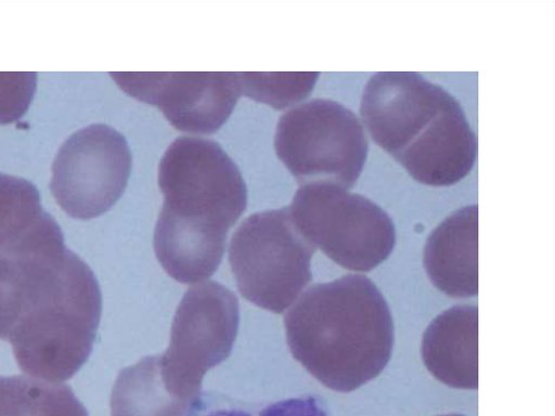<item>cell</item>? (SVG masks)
Instances as JSON below:
<instances>
[{
	"instance_id": "3957f363",
	"label": "cell",
	"mask_w": 555,
	"mask_h": 416,
	"mask_svg": "<svg viewBox=\"0 0 555 416\" xmlns=\"http://www.w3.org/2000/svg\"><path fill=\"white\" fill-rule=\"evenodd\" d=\"M284 325L293 358L338 392L378 376L395 341L385 298L360 274L309 287L285 314Z\"/></svg>"
},
{
	"instance_id": "8fae6325",
	"label": "cell",
	"mask_w": 555,
	"mask_h": 416,
	"mask_svg": "<svg viewBox=\"0 0 555 416\" xmlns=\"http://www.w3.org/2000/svg\"><path fill=\"white\" fill-rule=\"evenodd\" d=\"M478 207L469 205L447 217L429 235L424 266L431 283L454 298L478 292Z\"/></svg>"
},
{
	"instance_id": "2e32d148",
	"label": "cell",
	"mask_w": 555,
	"mask_h": 416,
	"mask_svg": "<svg viewBox=\"0 0 555 416\" xmlns=\"http://www.w3.org/2000/svg\"><path fill=\"white\" fill-rule=\"evenodd\" d=\"M319 73H237L241 94L282 109L311 92Z\"/></svg>"
},
{
	"instance_id": "ba28073f",
	"label": "cell",
	"mask_w": 555,
	"mask_h": 416,
	"mask_svg": "<svg viewBox=\"0 0 555 416\" xmlns=\"http://www.w3.org/2000/svg\"><path fill=\"white\" fill-rule=\"evenodd\" d=\"M235 295L217 282L194 285L177 308L167 351L160 355L168 384L190 400L202 398L203 376L231 353L238 326Z\"/></svg>"
},
{
	"instance_id": "8992f818",
	"label": "cell",
	"mask_w": 555,
	"mask_h": 416,
	"mask_svg": "<svg viewBox=\"0 0 555 416\" xmlns=\"http://www.w3.org/2000/svg\"><path fill=\"white\" fill-rule=\"evenodd\" d=\"M274 150L301 185L328 183L348 190L362 172L369 142L351 109L315 99L280 117Z\"/></svg>"
},
{
	"instance_id": "7a4b0ae2",
	"label": "cell",
	"mask_w": 555,
	"mask_h": 416,
	"mask_svg": "<svg viewBox=\"0 0 555 416\" xmlns=\"http://www.w3.org/2000/svg\"><path fill=\"white\" fill-rule=\"evenodd\" d=\"M164 202L154 231L155 255L173 280L191 284L211 276L229 230L247 204L242 174L214 141L177 138L158 166Z\"/></svg>"
},
{
	"instance_id": "9c48e42d",
	"label": "cell",
	"mask_w": 555,
	"mask_h": 416,
	"mask_svg": "<svg viewBox=\"0 0 555 416\" xmlns=\"http://www.w3.org/2000/svg\"><path fill=\"white\" fill-rule=\"evenodd\" d=\"M132 157L124 135L106 125H91L72 134L52 166L50 190L72 218L89 220L122 195Z\"/></svg>"
},
{
	"instance_id": "5bb4252c",
	"label": "cell",
	"mask_w": 555,
	"mask_h": 416,
	"mask_svg": "<svg viewBox=\"0 0 555 416\" xmlns=\"http://www.w3.org/2000/svg\"><path fill=\"white\" fill-rule=\"evenodd\" d=\"M0 416H88V412L67 385L0 376Z\"/></svg>"
},
{
	"instance_id": "5b68a950",
	"label": "cell",
	"mask_w": 555,
	"mask_h": 416,
	"mask_svg": "<svg viewBox=\"0 0 555 416\" xmlns=\"http://www.w3.org/2000/svg\"><path fill=\"white\" fill-rule=\"evenodd\" d=\"M315 249L283 207L253 213L240 224L230 242L229 263L241 295L279 314L312 280Z\"/></svg>"
},
{
	"instance_id": "d6986e66",
	"label": "cell",
	"mask_w": 555,
	"mask_h": 416,
	"mask_svg": "<svg viewBox=\"0 0 555 416\" xmlns=\"http://www.w3.org/2000/svg\"><path fill=\"white\" fill-rule=\"evenodd\" d=\"M440 416H463V415H459V414H448V415H440Z\"/></svg>"
},
{
	"instance_id": "e0dca14e",
	"label": "cell",
	"mask_w": 555,
	"mask_h": 416,
	"mask_svg": "<svg viewBox=\"0 0 555 416\" xmlns=\"http://www.w3.org/2000/svg\"><path fill=\"white\" fill-rule=\"evenodd\" d=\"M190 416H254L247 410L231 405L205 407L201 400ZM258 416H328L322 401L314 395H302L272 403L263 407Z\"/></svg>"
},
{
	"instance_id": "ac0fdd59",
	"label": "cell",
	"mask_w": 555,
	"mask_h": 416,
	"mask_svg": "<svg viewBox=\"0 0 555 416\" xmlns=\"http://www.w3.org/2000/svg\"><path fill=\"white\" fill-rule=\"evenodd\" d=\"M36 83V73H0V123L13 122L25 114Z\"/></svg>"
},
{
	"instance_id": "4fadbf2b",
	"label": "cell",
	"mask_w": 555,
	"mask_h": 416,
	"mask_svg": "<svg viewBox=\"0 0 555 416\" xmlns=\"http://www.w3.org/2000/svg\"><path fill=\"white\" fill-rule=\"evenodd\" d=\"M201 400L182 396L167 382L160 355L146 356L118 374L111 416H190Z\"/></svg>"
},
{
	"instance_id": "30bf717a",
	"label": "cell",
	"mask_w": 555,
	"mask_h": 416,
	"mask_svg": "<svg viewBox=\"0 0 555 416\" xmlns=\"http://www.w3.org/2000/svg\"><path fill=\"white\" fill-rule=\"evenodd\" d=\"M132 98L156 106L172 127L199 134L216 132L240 95L237 73H112Z\"/></svg>"
},
{
	"instance_id": "52a82bcc",
	"label": "cell",
	"mask_w": 555,
	"mask_h": 416,
	"mask_svg": "<svg viewBox=\"0 0 555 416\" xmlns=\"http://www.w3.org/2000/svg\"><path fill=\"white\" fill-rule=\"evenodd\" d=\"M301 234L338 265L369 272L396 243L388 213L371 199L328 183L301 185L291 206Z\"/></svg>"
},
{
	"instance_id": "9a60e30c",
	"label": "cell",
	"mask_w": 555,
	"mask_h": 416,
	"mask_svg": "<svg viewBox=\"0 0 555 416\" xmlns=\"http://www.w3.org/2000/svg\"><path fill=\"white\" fill-rule=\"evenodd\" d=\"M55 222L33 183L0 172V249L22 246Z\"/></svg>"
},
{
	"instance_id": "277c9868",
	"label": "cell",
	"mask_w": 555,
	"mask_h": 416,
	"mask_svg": "<svg viewBox=\"0 0 555 416\" xmlns=\"http://www.w3.org/2000/svg\"><path fill=\"white\" fill-rule=\"evenodd\" d=\"M360 114L373 141L423 184H455L474 167L477 139L460 102L418 73L374 74Z\"/></svg>"
},
{
	"instance_id": "7c38bea8",
	"label": "cell",
	"mask_w": 555,
	"mask_h": 416,
	"mask_svg": "<svg viewBox=\"0 0 555 416\" xmlns=\"http://www.w3.org/2000/svg\"><path fill=\"white\" fill-rule=\"evenodd\" d=\"M478 309L455 306L427 327L421 353L426 368L441 382L459 389H477Z\"/></svg>"
},
{
	"instance_id": "6da1fadb",
	"label": "cell",
	"mask_w": 555,
	"mask_h": 416,
	"mask_svg": "<svg viewBox=\"0 0 555 416\" xmlns=\"http://www.w3.org/2000/svg\"><path fill=\"white\" fill-rule=\"evenodd\" d=\"M101 312L94 273L64 244L0 253V339L27 375L72 378L91 354Z\"/></svg>"
}]
</instances>
